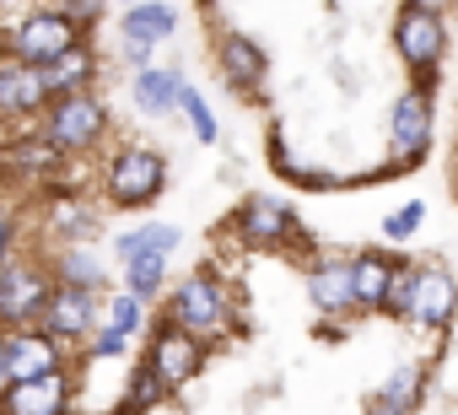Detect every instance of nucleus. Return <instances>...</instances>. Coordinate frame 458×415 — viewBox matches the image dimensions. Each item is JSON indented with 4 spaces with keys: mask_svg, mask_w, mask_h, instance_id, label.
I'll list each match as a JSON object with an SVG mask.
<instances>
[{
    "mask_svg": "<svg viewBox=\"0 0 458 415\" xmlns=\"http://www.w3.org/2000/svg\"><path fill=\"white\" fill-rule=\"evenodd\" d=\"M12 259H17V222L0 211V270H6Z\"/></svg>",
    "mask_w": 458,
    "mask_h": 415,
    "instance_id": "nucleus-34",
    "label": "nucleus"
},
{
    "mask_svg": "<svg viewBox=\"0 0 458 415\" xmlns=\"http://www.w3.org/2000/svg\"><path fill=\"white\" fill-rule=\"evenodd\" d=\"M6 162H12L22 178H49V173H55L65 157H60V151H55V146L38 135V140H17V146H6Z\"/></svg>",
    "mask_w": 458,
    "mask_h": 415,
    "instance_id": "nucleus-25",
    "label": "nucleus"
},
{
    "mask_svg": "<svg viewBox=\"0 0 458 415\" xmlns=\"http://www.w3.org/2000/svg\"><path fill=\"white\" fill-rule=\"evenodd\" d=\"M12 388V372H6V329H0V394Z\"/></svg>",
    "mask_w": 458,
    "mask_h": 415,
    "instance_id": "nucleus-37",
    "label": "nucleus"
},
{
    "mask_svg": "<svg viewBox=\"0 0 458 415\" xmlns=\"http://www.w3.org/2000/svg\"><path fill=\"white\" fill-rule=\"evenodd\" d=\"M55 270L44 265H6L0 270V324L6 329H28V324H44V308L55 297Z\"/></svg>",
    "mask_w": 458,
    "mask_h": 415,
    "instance_id": "nucleus-5",
    "label": "nucleus"
},
{
    "mask_svg": "<svg viewBox=\"0 0 458 415\" xmlns=\"http://www.w3.org/2000/svg\"><path fill=\"white\" fill-rule=\"evenodd\" d=\"M178 243H183V233H178L173 222H146V227H135V233H119V238H114V254H119V265H130V259H140V254L173 259Z\"/></svg>",
    "mask_w": 458,
    "mask_h": 415,
    "instance_id": "nucleus-21",
    "label": "nucleus"
},
{
    "mask_svg": "<svg viewBox=\"0 0 458 415\" xmlns=\"http://www.w3.org/2000/svg\"><path fill=\"white\" fill-rule=\"evenodd\" d=\"M178 33V12L167 0H151V6H124V22H119V38L124 49H157Z\"/></svg>",
    "mask_w": 458,
    "mask_h": 415,
    "instance_id": "nucleus-16",
    "label": "nucleus"
},
{
    "mask_svg": "<svg viewBox=\"0 0 458 415\" xmlns=\"http://www.w3.org/2000/svg\"><path fill=\"white\" fill-rule=\"evenodd\" d=\"M0 415H71V377H38V383H12L0 394Z\"/></svg>",
    "mask_w": 458,
    "mask_h": 415,
    "instance_id": "nucleus-13",
    "label": "nucleus"
},
{
    "mask_svg": "<svg viewBox=\"0 0 458 415\" xmlns=\"http://www.w3.org/2000/svg\"><path fill=\"white\" fill-rule=\"evenodd\" d=\"M388 146L399 162H420L431 146V87H410L388 114Z\"/></svg>",
    "mask_w": 458,
    "mask_h": 415,
    "instance_id": "nucleus-9",
    "label": "nucleus"
},
{
    "mask_svg": "<svg viewBox=\"0 0 458 415\" xmlns=\"http://www.w3.org/2000/svg\"><path fill=\"white\" fill-rule=\"evenodd\" d=\"M167 394H173V388L140 361V367H135V383H130V399H124V415H146V410H151L157 399H167Z\"/></svg>",
    "mask_w": 458,
    "mask_h": 415,
    "instance_id": "nucleus-29",
    "label": "nucleus"
},
{
    "mask_svg": "<svg viewBox=\"0 0 458 415\" xmlns=\"http://www.w3.org/2000/svg\"><path fill=\"white\" fill-rule=\"evenodd\" d=\"M162 189H167V162L151 146H119L108 157V167H103V194H108V205H119V211H140V205H151Z\"/></svg>",
    "mask_w": 458,
    "mask_h": 415,
    "instance_id": "nucleus-2",
    "label": "nucleus"
},
{
    "mask_svg": "<svg viewBox=\"0 0 458 415\" xmlns=\"http://www.w3.org/2000/svg\"><path fill=\"white\" fill-rule=\"evenodd\" d=\"M103 135H108V103L92 97V92H71V97H55V103L44 108V140H49L60 157H81V151H92Z\"/></svg>",
    "mask_w": 458,
    "mask_h": 415,
    "instance_id": "nucleus-3",
    "label": "nucleus"
},
{
    "mask_svg": "<svg viewBox=\"0 0 458 415\" xmlns=\"http://www.w3.org/2000/svg\"><path fill=\"white\" fill-rule=\"evenodd\" d=\"M55 97H49V81L38 65H22V60H0V119H28V114H44Z\"/></svg>",
    "mask_w": 458,
    "mask_h": 415,
    "instance_id": "nucleus-12",
    "label": "nucleus"
},
{
    "mask_svg": "<svg viewBox=\"0 0 458 415\" xmlns=\"http://www.w3.org/2000/svg\"><path fill=\"white\" fill-rule=\"evenodd\" d=\"M361 415H410V410H404V404H394L388 394H372V399L361 404Z\"/></svg>",
    "mask_w": 458,
    "mask_h": 415,
    "instance_id": "nucleus-35",
    "label": "nucleus"
},
{
    "mask_svg": "<svg viewBox=\"0 0 458 415\" xmlns=\"http://www.w3.org/2000/svg\"><path fill=\"white\" fill-rule=\"evenodd\" d=\"M92 233H98V211L81 194H55L49 199V238H65V249H71V243H87Z\"/></svg>",
    "mask_w": 458,
    "mask_h": 415,
    "instance_id": "nucleus-20",
    "label": "nucleus"
},
{
    "mask_svg": "<svg viewBox=\"0 0 458 415\" xmlns=\"http://www.w3.org/2000/svg\"><path fill=\"white\" fill-rule=\"evenodd\" d=\"M394 49H399V60H404L410 71L431 76V71L442 65V55H447V28H442V17L404 6L399 22H394Z\"/></svg>",
    "mask_w": 458,
    "mask_h": 415,
    "instance_id": "nucleus-8",
    "label": "nucleus"
},
{
    "mask_svg": "<svg viewBox=\"0 0 458 415\" xmlns=\"http://www.w3.org/2000/svg\"><path fill=\"white\" fill-rule=\"evenodd\" d=\"M103 329H114V335L135 340V335L146 329V302H140V297H130V292H114V297L103 302Z\"/></svg>",
    "mask_w": 458,
    "mask_h": 415,
    "instance_id": "nucleus-26",
    "label": "nucleus"
},
{
    "mask_svg": "<svg viewBox=\"0 0 458 415\" xmlns=\"http://www.w3.org/2000/svg\"><path fill=\"white\" fill-rule=\"evenodd\" d=\"M162 286H167V259H162V254H140V259L124 265V292L140 297L146 308L162 297Z\"/></svg>",
    "mask_w": 458,
    "mask_h": 415,
    "instance_id": "nucleus-24",
    "label": "nucleus"
},
{
    "mask_svg": "<svg viewBox=\"0 0 458 415\" xmlns=\"http://www.w3.org/2000/svg\"><path fill=\"white\" fill-rule=\"evenodd\" d=\"M178 92H183V76H178V71L146 65V71H135V76H130V97H135V108H140V114H151V119L173 114V108H178Z\"/></svg>",
    "mask_w": 458,
    "mask_h": 415,
    "instance_id": "nucleus-19",
    "label": "nucleus"
},
{
    "mask_svg": "<svg viewBox=\"0 0 458 415\" xmlns=\"http://www.w3.org/2000/svg\"><path fill=\"white\" fill-rule=\"evenodd\" d=\"M162 324H178V329L199 335L205 345H210V340H226V335H233V308H226L221 281H216L210 270H189V275L167 292Z\"/></svg>",
    "mask_w": 458,
    "mask_h": 415,
    "instance_id": "nucleus-1",
    "label": "nucleus"
},
{
    "mask_svg": "<svg viewBox=\"0 0 458 415\" xmlns=\"http://www.w3.org/2000/svg\"><path fill=\"white\" fill-rule=\"evenodd\" d=\"M453 313H458V281H453V270H420L415 324H420V329H447Z\"/></svg>",
    "mask_w": 458,
    "mask_h": 415,
    "instance_id": "nucleus-18",
    "label": "nucleus"
},
{
    "mask_svg": "<svg viewBox=\"0 0 458 415\" xmlns=\"http://www.w3.org/2000/svg\"><path fill=\"white\" fill-rule=\"evenodd\" d=\"M420 222H426V205H420V199H410V205H399L394 216H383V238H388V243H410Z\"/></svg>",
    "mask_w": 458,
    "mask_h": 415,
    "instance_id": "nucleus-31",
    "label": "nucleus"
},
{
    "mask_svg": "<svg viewBox=\"0 0 458 415\" xmlns=\"http://www.w3.org/2000/svg\"><path fill=\"white\" fill-rule=\"evenodd\" d=\"M420 388H426V367L420 361H404V367H394V377L377 388V394H388L394 404H404V410H415V399H420Z\"/></svg>",
    "mask_w": 458,
    "mask_h": 415,
    "instance_id": "nucleus-28",
    "label": "nucleus"
},
{
    "mask_svg": "<svg viewBox=\"0 0 458 415\" xmlns=\"http://www.w3.org/2000/svg\"><path fill=\"white\" fill-rule=\"evenodd\" d=\"M221 76H226V87L233 92H259L265 87V76H270V65H265V55H259V44L254 38H243V33H226L221 38Z\"/></svg>",
    "mask_w": 458,
    "mask_h": 415,
    "instance_id": "nucleus-15",
    "label": "nucleus"
},
{
    "mask_svg": "<svg viewBox=\"0 0 458 415\" xmlns=\"http://www.w3.org/2000/svg\"><path fill=\"white\" fill-rule=\"evenodd\" d=\"M124 6H151V0H124Z\"/></svg>",
    "mask_w": 458,
    "mask_h": 415,
    "instance_id": "nucleus-39",
    "label": "nucleus"
},
{
    "mask_svg": "<svg viewBox=\"0 0 458 415\" xmlns=\"http://www.w3.org/2000/svg\"><path fill=\"white\" fill-rule=\"evenodd\" d=\"M308 297L324 318L356 313V286H351V259H318L308 270Z\"/></svg>",
    "mask_w": 458,
    "mask_h": 415,
    "instance_id": "nucleus-14",
    "label": "nucleus"
},
{
    "mask_svg": "<svg viewBox=\"0 0 458 415\" xmlns=\"http://www.w3.org/2000/svg\"><path fill=\"white\" fill-rule=\"evenodd\" d=\"M55 12H65L76 28H92V22L108 12V0H55Z\"/></svg>",
    "mask_w": 458,
    "mask_h": 415,
    "instance_id": "nucleus-32",
    "label": "nucleus"
},
{
    "mask_svg": "<svg viewBox=\"0 0 458 415\" xmlns=\"http://www.w3.org/2000/svg\"><path fill=\"white\" fill-rule=\"evenodd\" d=\"M98 76V55L87 44H76L71 55H60L55 65H44V81H49V97H71V92H87Z\"/></svg>",
    "mask_w": 458,
    "mask_h": 415,
    "instance_id": "nucleus-22",
    "label": "nucleus"
},
{
    "mask_svg": "<svg viewBox=\"0 0 458 415\" xmlns=\"http://www.w3.org/2000/svg\"><path fill=\"white\" fill-rule=\"evenodd\" d=\"M404 6H415V12H431V17H442L453 0H404Z\"/></svg>",
    "mask_w": 458,
    "mask_h": 415,
    "instance_id": "nucleus-36",
    "label": "nucleus"
},
{
    "mask_svg": "<svg viewBox=\"0 0 458 415\" xmlns=\"http://www.w3.org/2000/svg\"><path fill=\"white\" fill-rule=\"evenodd\" d=\"M205 356H210V345H205L199 335L178 329V324H157V329H151V340H146V367H151L167 388L194 383V377H199V367H205Z\"/></svg>",
    "mask_w": 458,
    "mask_h": 415,
    "instance_id": "nucleus-6",
    "label": "nucleus"
},
{
    "mask_svg": "<svg viewBox=\"0 0 458 415\" xmlns=\"http://www.w3.org/2000/svg\"><path fill=\"white\" fill-rule=\"evenodd\" d=\"M292 233H297V222H292V205L281 194H249L238 205V238L249 249H281Z\"/></svg>",
    "mask_w": 458,
    "mask_h": 415,
    "instance_id": "nucleus-11",
    "label": "nucleus"
},
{
    "mask_svg": "<svg viewBox=\"0 0 458 415\" xmlns=\"http://www.w3.org/2000/svg\"><path fill=\"white\" fill-rule=\"evenodd\" d=\"M55 281H60V286H76V292H103V286H108V270H103V259H98L87 243H71V249L55 259Z\"/></svg>",
    "mask_w": 458,
    "mask_h": 415,
    "instance_id": "nucleus-23",
    "label": "nucleus"
},
{
    "mask_svg": "<svg viewBox=\"0 0 458 415\" xmlns=\"http://www.w3.org/2000/svg\"><path fill=\"white\" fill-rule=\"evenodd\" d=\"M178 108H183L189 130H194V135H199L205 146H216V135H221V130H216V114H210V103H205V97H199L194 87H183V92H178Z\"/></svg>",
    "mask_w": 458,
    "mask_h": 415,
    "instance_id": "nucleus-30",
    "label": "nucleus"
},
{
    "mask_svg": "<svg viewBox=\"0 0 458 415\" xmlns=\"http://www.w3.org/2000/svg\"><path fill=\"white\" fill-rule=\"evenodd\" d=\"M415 297H420V270L399 265V270H394V286H388L383 313H388V318H415Z\"/></svg>",
    "mask_w": 458,
    "mask_h": 415,
    "instance_id": "nucleus-27",
    "label": "nucleus"
},
{
    "mask_svg": "<svg viewBox=\"0 0 458 415\" xmlns=\"http://www.w3.org/2000/svg\"><path fill=\"white\" fill-rule=\"evenodd\" d=\"M44 329H49V335H60L65 345L92 340V335L103 329V302H98V292L55 286V297H49V308H44Z\"/></svg>",
    "mask_w": 458,
    "mask_h": 415,
    "instance_id": "nucleus-10",
    "label": "nucleus"
},
{
    "mask_svg": "<svg viewBox=\"0 0 458 415\" xmlns=\"http://www.w3.org/2000/svg\"><path fill=\"white\" fill-rule=\"evenodd\" d=\"M0 6H28V0H0Z\"/></svg>",
    "mask_w": 458,
    "mask_h": 415,
    "instance_id": "nucleus-38",
    "label": "nucleus"
},
{
    "mask_svg": "<svg viewBox=\"0 0 458 415\" xmlns=\"http://www.w3.org/2000/svg\"><path fill=\"white\" fill-rule=\"evenodd\" d=\"M394 270H399V259H388L383 249H367V254L351 259V286H356V308L361 313H383L388 286H394Z\"/></svg>",
    "mask_w": 458,
    "mask_h": 415,
    "instance_id": "nucleus-17",
    "label": "nucleus"
},
{
    "mask_svg": "<svg viewBox=\"0 0 458 415\" xmlns=\"http://www.w3.org/2000/svg\"><path fill=\"white\" fill-rule=\"evenodd\" d=\"M124 351H130V340L114 335V329H98L92 335V356H124Z\"/></svg>",
    "mask_w": 458,
    "mask_h": 415,
    "instance_id": "nucleus-33",
    "label": "nucleus"
},
{
    "mask_svg": "<svg viewBox=\"0 0 458 415\" xmlns=\"http://www.w3.org/2000/svg\"><path fill=\"white\" fill-rule=\"evenodd\" d=\"M65 340L49 335L44 324H28V329H6V372L12 383H38V377H55L65 372Z\"/></svg>",
    "mask_w": 458,
    "mask_h": 415,
    "instance_id": "nucleus-7",
    "label": "nucleus"
},
{
    "mask_svg": "<svg viewBox=\"0 0 458 415\" xmlns=\"http://www.w3.org/2000/svg\"><path fill=\"white\" fill-rule=\"evenodd\" d=\"M81 44V28L65 17V12H55V6H44V12H28L12 33H6V49H12V60H22V65H55L60 55H71Z\"/></svg>",
    "mask_w": 458,
    "mask_h": 415,
    "instance_id": "nucleus-4",
    "label": "nucleus"
}]
</instances>
